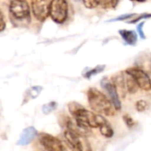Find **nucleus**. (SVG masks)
<instances>
[{"instance_id":"obj_24","label":"nucleus","mask_w":151,"mask_h":151,"mask_svg":"<svg viewBox=\"0 0 151 151\" xmlns=\"http://www.w3.org/2000/svg\"><path fill=\"white\" fill-rule=\"evenodd\" d=\"M147 18H151V13H145V14H142V15H140L138 18H136L135 19H134V20H132V21H130L129 23H135V22H137V21H139L141 19H147Z\"/></svg>"},{"instance_id":"obj_16","label":"nucleus","mask_w":151,"mask_h":151,"mask_svg":"<svg viewBox=\"0 0 151 151\" xmlns=\"http://www.w3.org/2000/svg\"><path fill=\"white\" fill-rule=\"evenodd\" d=\"M57 107H58V104H57L56 102H50V103H48V104H44L42 106V112L45 115H48V114L51 113L53 111H55Z\"/></svg>"},{"instance_id":"obj_25","label":"nucleus","mask_w":151,"mask_h":151,"mask_svg":"<svg viewBox=\"0 0 151 151\" xmlns=\"http://www.w3.org/2000/svg\"><path fill=\"white\" fill-rule=\"evenodd\" d=\"M4 27H5V21H4V14L3 12H1V31H4Z\"/></svg>"},{"instance_id":"obj_20","label":"nucleus","mask_w":151,"mask_h":151,"mask_svg":"<svg viewBox=\"0 0 151 151\" xmlns=\"http://www.w3.org/2000/svg\"><path fill=\"white\" fill-rule=\"evenodd\" d=\"M97 2L100 5L109 7V6H113L114 4H116L118 0H97Z\"/></svg>"},{"instance_id":"obj_13","label":"nucleus","mask_w":151,"mask_h":151,"mask_svg":"<svg viewBox=\"0 0 151 151\" xmlns=\"http://www.w3.org/2000/svg\"><path fill=\"white\" fill-rule=\"evenodd\" d=\"M119 35L123 38V40L129 45H135L137 42V34L133 30H119Z\"/></svg>"},{"instance_id":"obj_3","label":"nucleus","mask_w":151,"mask_h":151,"mask_svg":"<svg viewBox=\"0 0 151 151\" xmlns=\"http://www.w3.org/2000/svg\"><path fill=\"white\" fill-rule=\"evenodd\" d=\"M65 139L66 142L69 144L72 150H91L89 146V142L86 138V135L66 129L64 133Z\"/></svg>"},{"instance_id":"obj_9","label":"nucleus","mask_w":151,"mask_h":151,"mask_svg":"<svg viewBox=\"0 0 151 151\" xmlns=\"http://www.w3.org/2000/svg\"><path fill=\"white\" fill-rule=\"evenodd\" d=\"M101 85L104 88V89L106 91V93L108 94L109 98L111 101V103L113 104V105L116 108V110L119 111L121 109V102H120V99H119V92H118L117 88L114 85V83L111 82L106 78H104L102 80Z\"/></svg>"},{"instance_id":"obj_27","label":"nucleus","mask_w":151,"mask_h":151,"mask_svg":"<svg viewBox=\"0 0 151 151\" xmlns=\"http://www.w3.org/2000/svg\"><path fill=\"white\" fill-rule=\"evenodd\" d=\"M73 1H76V2H79V1H81V0H73Z\"/></svg>"},{"instance_id":"obj_1","label":"nucleus","mask_w":151,"mask_h":151,"mask_svg":"<svg viewBox=\"0 0 151 151\" xmlns=\"http://www.w3.org/2000/svg\"><path fill=\"white\" fill-rule=\"evenodd\" d=\"M88 101L90 108L99 114L113 117L116 114V108L111 101L101 91L95 88H90L88 91Z\"/></svg>"},{"instance_id":"obj_26","label":"nucleus","mask_w":151,"mask_h":151,"mask_svg":"<svg viewBox=\"0 0 151 151\" xmlns=\"http://www.w3.org/2000/svg\"><path fill=\"white\" fill-rule=\"evenodd\" d=\"M134 1H137V2H144L146 0H134Z\"/></svg>"},{"instance_id":"obj_15","label":"nucleus","mask_w":151,"mask_h":151,"mask_svg":"<svg viewBox=\"0 0 151 151\" xmlns=\"http://www.w3.org/2000/svg\"><path fill=\"white\" fill-rule=\"evenodd\" d=\"M42 88L40 87V86L32 87L31 88H29L27 90V96H28V98H30V99L36 98L39 96V94L42 92Z\"/></svg>"},{"instance_id":"obj_2","label":"nucleus","mask_w":151,"mask_h":151,"mask_svg":"<svg viewBox=\"0 0 151 151\" xmlns=\"http://www.w3.org/2000/svg\"><path fill=\"white\" fill-rule=\"evenodd\" d=\"M68 110L76 123L83 129L89 131V128H97V114L88 111L76 102L70 103Z\"/></svg>"},{"instance_id":"obj_18","label":"nucleus","mask_w":151,"mask_h":151,"mask_svg":"<svg viewBox=\"0 0 151 151\" xmlns=\"http://www.w3.org/2000/svg\"><path fill=\"white\" fill-rule=\"evenodd\" d=\"M136 110L140 112H142L147 110L148 108V103L145 100H139L136 103Z\"/></svg>"},{"instance_id":"obj_12","label":"nucleus","mask_w":151,"mask_h":151,"mask_svg":"<svg viewBox=\"0 0 151 151\" xmlns=\"http://www.w3.org/2000/svg\"><path fill=\"white\" fill-rule=\"evenodd\" d=\"M112 80H113L114 85L117 88V90H118L119 94H121L123 96H125L126 93L128 92L127 91V88L125 74H123V73H120L115 75Z\"/></svg>"},{"instance_id":"obj_23","label":"nucleus","mask_w":151,"mask_h":151,"mask_svg":"<svg viewBox=\"0 0 151 151\" xmlns=\"http://www.w3.org/2000/svg\"><path fill=\"white\" fill-rule=\"evenodd\" d=\"M143 26H144V22L140 23V25L137 27V30H138V33H139L140 36H141L142 39H145V38H146V36H145L144 32H143Z\"/></svg>"},{"instance_id":"obj_10","label":"nucleus","mask_w":151,"mask_h":151,"mask_svg":"<svg viewBox=\"0 0 151 151\" xmlns=\"http://www.w3.org/2000/svg\"><path fill=\"white\" fill-rule=\"evenodd\" d=\"M97 128L100 129V133L106 138H111L114 134L113 129L106 119L97 114Z\"/></svg>"},{"instance_id":"obj_6","label":"nucleus","mask_w":151,"mask_h":151,"mask_svg":"<svg viewBox=\"0 0 151 151\" xmlns=\"http://www.w3.org/2000/svg\"><path fill=\"white\" fill-rule=\"evenodd\" d=\"M127 73L133 76V78L135 80L136 83L138 84L139 88H141L143 90H150L151 89V79L145 71L136 68V67H130L126 71Z\"/></svg>"},{"instance_id":"obj_5","label":"nucleus","mask_w":151,"mask_h":151,"mask_svg":"<svg viewBox=\"0 0 151 151\" xmlns=\"http://www.w3.org/2000/svg\"><path fill=\"white\" fill-rule=\"evenodd\" d=\"M9 10L11 15L16 19H24L30 15V8L26 0H12Z\"/></svg>"},{"instance_id":"obj_19","label":"nucleus","mask_w":151,"mask_h":151,"mask_svg":"<svg viewBox=\"0 0 151 151\" xmlns=\"http://www.w3.org/2000/svg\"><path fill=\"white\" fill-rule=\"evenodd\" d=\"M83 3H84V5L88 9H93L99 5L97 0H83Z\"/></svg>"},{"instance_id":"obj_22","label":"nucleus","mask_w":151,"mask_h":151,"mask_svg":"<svg viewBox=\"0 0 151 151\" xmlns=\"http://www.w3.org/2000/svg\"><path fill=\"white\" fill-rule=\"evenodd\" d=\"M134 16V13H129V14H124V15H121V16H119L118 18H115V19H110L108 20V22H112V21H119V20H124V19H127L130 17H133Z\"/></svg>"},{"instance_id":"obj_11","label":"nucleus","mask_w":151,"mask_h":151,"mask_svg":"<svg viewBox=\"0 0 151 151\" xmlns=\"http://www.w3.org/2000/svg\"><path fill=\"white\" fill-rule=\"evenodd\" d=\"M36 136V130L35 127H28L27 128H25L23 130V132L21 133L19 141L17 142L18 145H21V146H25L27 145L29 143H31L33 142V140L35 139V137Z\"/></svg>"},{"instance_id":"obj_21","label":"nucleus","mask_w":151,"mask_h":151,"mask_svg":"<svg viewBox=\"0 0 151 151\" xmlns=\"http://www.w3.org/2000/svg\"><path fill=\"white\" fill-rule=\"evenodd\" d=\"M123 120H124V122L126 123V125H127L129 128L133 127L135 125L134 120V119H133L129 115H124V117H123Z\"/></svg>"},{"instance_id":"obj_4","label":"nucleus","mask_w":151,"mask_h":151,"mask_svg":"<svg viewBox=\"0 0 151 151\" xmlns=\"http://www.w3.org/2000/svg\"><path fill=\"white\" fill-rule=\"evenodd\" d=\"M68 15V4L66 0H51L50 3V16L58 23H64Z\"/></svg>"},{"instance_id":"obj_7","label":"nucleus","mask_w":151,"mask_h":151,"mask_svg":"<svg viewBox=\"0 0 151 151\" xmlns=\"http://www.w3.org/2000/svg\"><path fill=\"white\" fill-rule=\"evenodd\" d=\"M33 14L39 21H44L50 15L49 0H31Z\"/></svg>"},{"instance_id":"obj_17","label":"nucleus","mask_w":151,"mask_h":151,"mask_svg":"<svg viewBox=\"0 0 151 151\" xmlns=\"http://www.w3.org/2000/svg\"><path fill=\"white\" fill-rule=\"evenodd\" d=\"M104 70V65H97V66L95 67L94 69H92V70H90L89 72H88L84 76H85L86 78H90L91 76L96 75V73H99L103 72Z\"/></svg>"},{"instance_id":"obj_8","label":"nucleus","mask_w":151,"mask_h":151,"mask_svg":"<svg viewBox=\"0 0 151 151\" xmlns=\"http://www.w3.org/2000/svg\"><path fill=\"white\" fill-rule=\"evenodd\" d=\"M39 142L41 145L47 150L62 151L65 150V147L62 142L57 137L49 134H45V133L40 134Z\"/></svg>"},{"instance_id":"obj_14","label":"nucleus","mask_w":151,"mask_h":151,"mask_svg":"<svg viewBox=\"0 0 151 151\" xmlns=\"http://www.w3.org/2000/svg\"><path fill=\"white\" fill-rule=\"evenodd\" d=\"M125 78H126V84H127V88L128 93L134 94V93L137 92L139 86H138V84L136 83L135 80L133 78V76L130 75L129 73H127L126 72V73H125Z\"/></svg>"}]
</instances>
